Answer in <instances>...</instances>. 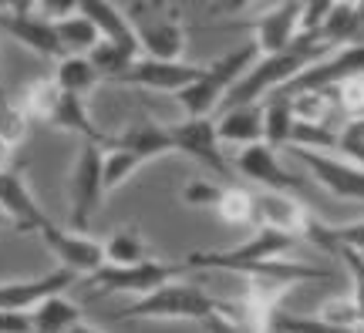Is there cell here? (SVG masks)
Masks as SVG:
<instances>
[{
  "instance_id": "cell-1",
  "label": "cell",
  "mask_w": 364,
  "mask_h": 333,
  "mask_svg": "<svg viewBox=\"0 0 364 333\" xmlns=\"http://www.w3.org/2000/svg\"><path fill=\"white\" fill-rule=\"evenodd\" d=\"M331 51H334V44H327V40L321 38V31H304L290 48H284V51H277V54H263L260 61H253L247 75L240 77L233 84V91L226 94L223 104L263 102L267 94L280 91L287 81H294L304 67H311L314 61H321V58Z\"/></svg>"
},
{
  "instance_id": "cell-2",
  "label": "cell",
  "mask_w": 364,
  "mask_h": 333,
  "mask_svg": "<svg viewBox=\"0 0 364 333\" xmlns=\"http://www.w3.org/2000/svg\"><path fill=\"white\" fill-rule=\"evenodd\" d=\"M226 300L223 296H209L206 290H199L193 283L169 280L156 286L152 293L135 296L129 307H122L115 313V320H145V323H159V320H193V323H206L213 317H226Z\"/></svg>"
},
{
  "instance_id": "cell-3",
  "label": "cell",
  "mask_w": 364,
  "mask_h": 333,
  "mask_svg": "<svg viewBox=\"0 0 364 333\" xmlns=\"http://www.w3.org/2000/svg\"><path fill=\"white\" fill-rule=\"evenodd\" d=\"M300 246V236L270 226H257L243 243L230 249H196L186 256V266L193 269H223V273H240V276H257L267 263L284 259Z\"/></svg>"
},
{
  "instance_id": "cell-4",
  "label": "cell",
  "mask_w": 364,
  "mask_h": 333,
  "mask_svg": "<svg viewBox=\"0 0 364 333\" xmlns=\"http://www.w3.org/2000/svg\"><path fill=\"white\" fill-rule=\"evenodd\" d=\"M260 58V48L247 40V44H240L233 51L220 54L216 61H209L203 65L199 77H196L193 84H186L182 91H176L172 98L182 104V111L186 115H213L223 102H226V94L233 91V84L240 77L250 71V65Z\"/></svg>"
},
{
  "instance_id": "cell-5",
  "label": "cell",
  "mask_w": 364,
  "mask_h": 333,
  "mask_svg": "<svg viewBox=\"0 0 364 333\" xmlns=\"http://www.w3.org/2000/svg\"><path fill=\"white\" fill-rule=\"evenodd\" d=\"M17 104L27 111L31 121H41L48 129L58 131H71V135H81L85 141H98L102 145V131L95 129L88 108H85V98L81 94H71V91H61L54 84V77H38L31 81L27 88H21V98Z\"/></svg>"
},
{
  "instance_id": "cell-6",
  "label": "cell",
  "mask_w": 364,
  "mask_h": 333,
  "mask_svg": "<svg viewBox=\"0 0 364 333\" xmlns=\"http://www.w3.org/2000/svg\"><path fill=\"white\" fill-rule=\"evenodd\" d=\"M129 24L149 58H182L186 51V17L172 0H135Z\"/></svg>"
},
{
  "instance_id": "cell-7",
  "label": "cell",
  "mask_w": 364,
  "mask_h": 333,
  "mask_svg": "<svg viewBox=\"0 0 364 333\" xmlns=\"http://www.w3.org/2000/svg\"><path fill=\"white\" fill-rule=\"evenodd\" d=\"M105 165L102 145L98 141H81L78 155L68 172V226L88 232V222L95 209L105 202Z\"/></svg>"
},
{
  "instance_id": "cell-8",
  "label": "cell",
  "mask_w": 364,
  "mask_h": 333,
  "mask_svg": "<svg viewBox=\"0 0 364 333\" xmlns=\"http://www.w3.org/2000/svg\"><path fill=\"white\" fill-rule=\"evenodd\" d=\"M172 135V148L186 158L199 162L203 168H209V175L230 182L233 179V168L223 155V141L216 135V118L213 115H186L182 121L169 125Z\"/></svg>"
},
{
  "instance_id": "cell-9",
  "label": "cell",
  "mask_w": 364,
  "mask_h": 333,
  "mask_svg": "<svg viewBox=\"0 0 364 333\" xmlns=\"http://www.w3.org/2000/svg\"><path fill=\"white\" fill-rule=\"evenodd\" d=\"M186 266L179 263H162V259H142V263H129V266H118V263H102L98 269L88 273V283L98 286L105 293H129V296H145L152 293L156 286L169 280H179V273Z\"/></svg>"
},
{
  "instance_id": "cell-10",
  "label": "cell",
  "mask_w": 364,
  "mask_h": 333,
  "mask_svg": "<svg viewBox=\"0 0 364 333\" xmlns=\"http://www.w3.org/2000/svg\"><path fill=\"white\" fill-rule=\"evenodd\" d=\"M364 75V40L354 44H341L331 54H324L321 61H314L311 67H304L294 81H287L284 94H300V91H331L351 81V77Z\"/></svg>"
},
{
  "instance_id": "cell-11",
  "label": "cell",
  "mask_w": 364,
  "mask_h": 333,
  "mask_svg": "<svg viewBox=\"0 0 364 333\" xmlns=\"http://www.w3.org/2000/svg\"><path fill=\"white\" fill-rule=\"evenodd\" d=\"M290 152L311 168L314 182H321L334 199L364 202V165H358L351 158H338L334 152H324V148H297L294 145Z\"/></svg>"
},
{
  "instance_id": "cell-12",
  "label": "cell",
  "mask_w": 364,
  "mask_h": 333,
  "mask_svg": "<svg viewBox=\"0 0 364 333\" xmlns=\"http://www.w3.org/2000/svg\"><path fill=\"white\" fill-rule=\"evenodd\" d=\"M203 65H189L182 58H149V54H139L135 65L118 77L115 84H125V88H145V91H166V94H176L186 84H193L199 77Z\"/></svg>"
},
{
  "instance_id": "cell-13",
  "label": "cell",
  "mask_w": 364,
  "mask_h": 333,
  "mask_svg": "<svg viewBox=\"0 0 364 333\" xmlns=\"http://www.w3.org/2000/svg\"><path fill=\"white\" fill-rule=\"evenodd\" d=\"M38 236L44 239V246L51 249L54 256L61 259V266L75 269V273H85V276H88L91 269H98L105 263L102 239H95V236L75 229V226H68V222L61 226V222L48 219L38 229Z\"/></svg>"
},
{
  "instance_id": "cell-14",
  "label": "cell",
  "mask_w": 364,
  "mask_h": 333,
  "mask_svg": "<svg viewBox=\"0 0 364 333\" xmlns=\"http://www.w3.org/2000/svg\"><path fill=\"white\" fill-rule=\"evenodd\" d=\"M0 212L7 216L11 229H17V232H34V236H38V229L48 222L44 209H41L34 192H31L24 165L0 168Z\"/></svg>"
},
{
  "instance_id": "cell-15",
  "label": "cell",
  "mask_w": 364,
  "mask_h": 333,
  "mask_svg": "<svg viewBox=\"0 0 364 333\" xmlns=\"http://www.w3.org/2000/svg\"><path fill=\"white\" fill-rule=\"evenodd\" d=\"M236 168H240L250 182H257L263 189H273V192H290V195L311 192V185L304 179H297V175L277 158V148H270L267 141H253L247 148H240Z\"/></svg>"
},
{
  "instance_id": "cell-16",
  "label": "cell",
  "mask_w": 364,
  "mask_h": 333,
  "mask_svg": "<svg viewBox=\"0 0 364 333\" xmlns=\"http://www.w3.org/2000/svg\"><path fill=\"white\" fill-rule=\"evenodd\" d=\"M0 31L7 34V38L21 40L24 48L44 58V61H61L65 58V48H61V40H58V27H54L51 17H44V13L34 7V11H7L0 13Z\"/></svg>"
},
{
  "instance_id": "cell-17",
  "label": "cell",
  "mask_w": 364,
  "mask_h": 333,
  "mask_svg": "<svg viewBox=\"0 0 364 333\" xmlns=\"http://www.w3.org/2000/svg\"><path fill=\"white\" fill-rule=\"evenodd\" d=\"M81 273L75 269H51V273H41V276H27V280H4L0 283V310H31L38 307L41 300H48L54 293H68Z\"/></svg>"
},
{
  "instance_id": "cell-18",
  "label": "cell",
  "mask_w": 364,
  "mask_h": 333,
  "mask_svg": "<svg viewBox=\"0 0 364 333\" xmlns=\"http://www.w3.org/2000/svg\"><path fill=\"white\" fill-rule=\"evenodd\" d=\"M250 31H253V44L260 48V54H277L290 48L304 34L300 0H280L277 7L263 11L257 21H250Z\"/></svg>"
},
{
  "instance_id": "cell-19",
  "label": "cell",
  "mask_w": 364,
  "mask_h": 333,
  "mask_svg": "<svg viewBox=\"0 0 364 333\" xmlns=\"http://www.w3.org/2000/svg\"><path fill=\"white\" fill-rule=\"evenodd\" d=\"M307 222H311V209L300 202V195L273 192V189L253 192V229L257 226H270V229L294 232V236L304 239Z\"/></svg>"
},
{
  "instance_id": "cell-20",
  "label": "cell",
  "mask_w": 364,
  "mask_h": 333,
  "mask_svg": "<svg viewBox=\"0 0 364 333\" xmlns=\"http://www.w3.org/2000/svg\"><path fill=\"white\" fill-rule=\"evenodd\" d=\"M102 145H122L142 158L145 165L156 162V158H166V155H176L172 148V135L169 125H159V121H135V125H125L115 135H105Z\"/></svg>"
},
{
  "instance_id": "cell-21",
  "label": "cell",
  "mask_w": 364,
  "mask_h": 333,
  "mask_svg": "<svg viewBox=\"0 0 364 333\" xmlns=\"http://www.w3.org/2000/svg\"><path fill=\"white\" fill-rule=\"evenodd\" d=\"M216 135L223 145H240V148L263 141V102L223 104V115L216 118Z\"/></svg>"
},
{
  "instance_id": "cell-22",
  "label": "cell",
  "mask_w": 364,
  "mask_h": 333,
  "mask_svg": "<svg viewBox=\"0 0 364 333\" xmlns=\"http://www.w3.org/2000/svg\"><path fill=\"white\" fill-rule=\"evenodd\" d=\"M304 239H311L314 246H321V249H327V253H338V249L364 253V219H354V222L338 226V222H324V219L311 216Z\"/></svg>"
},
{
  "instance_id": "cell-23",
  "label": "cell",
  "mask_w": 364,
  "mask_h": 333,
  "mask_svg": "<svg viewBox=\"0 0 364 333\" xmlns=\"http://www.w3.org/2000/svg\"><path fill=\"white\" fill-rule=\"evenodd\" d=\"M317 31L334 48L354 44L364 34V0H338V7L327 13V21Z\"/></svg>"
},
{
  "instance_id": "cell-24",
  "label": "cell",
  "mask_w": 364,
  "mask_h": 333,
  "mask_svg": "<svg viewBox=\"0 0 364 333\" xmlns=\"http://www.w3.org/2000/svg\"><path fill=\"white\" fill-rule=\"evenodd\" d=\"M91 24L98 27V34L105 40H118V44H139L135 40V31L129 24V13L118 11L115 0H81L78 7Z\"/></svg>"
},
{
  "instance_id": "cell-25",
  "label": "cell",
  "mask_w": 364,
  "mask_h": 333,
  "mask_svg": "<svg viewBox=\"0 0 364 333\" xmlns=\"http://www.w3.org/2000/svg\"><path fill=\"white\" fill-rule=\"evenodd\" d=\"M294 125H297V115H294L290 94H284V91L267 94V98H263V141H267L270 148L290 145Z\"/></svg>"
},
{
  "instance_id": "cell-26",
  "label": "cell",
  "mask_w": 364,
  "mask_h": 333,
  "mask_svg": "<svg viewBox=\"0 0 364 333\" xmlns=\"http://www.w3.org/2000/svg\"><path fill=\"white\" fill-rule=\"evenodd\" d=\"M81 320V303L68 300V293H54L31 310L34 333H68Z\"/></svg>"
},
{
  "instance_id": "cell-27",
  "label": "cell",
  "mask_w": 364,
  "mask_h": 333,
  "mask_svg": "<svg viewBox=\"0 0 364 333\" xmlns=\"http://www.w3.org/2000/svg\"><path fill=\"white\" fill-rule=\"evenodd\" d=\"M98 81H105V77L98 75V67L91 65L88 54H65L61 61H54V84L61 91L88 98L91 91L98 88Z\"/></svg>"
},
{
  "instance_id": "cell-28",
  "label": "cell",
  "mask_w": 364,
  "mask_h": 333,
  "mask_svg": "<svg viewBox=\"0 0 364 333\" xmlns=\"http://www.w3.org/2000/svg\"><path fill=\"white\" fill-rule=\"evenodd\" d=\"M139 54H142L139 44H118V40H105L102 38L88 51V58H91V65L98 67V75H102L105 81H118V77L135 65Z\"/></svg>"
},
{
  "instance_id": "cell-29",
  "label": "cell",
  "mask_w": 364,
  "mask_h": 333,
  "mask_svg": "<svg viewBox=\"0 0 364 333\" xmlns=\"http://www.w3.org/2000/svg\"><path fill=\"white\" fill-rule=\"evenodd\" d=\"M105 246V263H118V266H129V263H142L152 259V246L135 226H122L115 229L108 239H102Z\"/></svg>"
},
{
  "instance_id": "cell-30",
  "label": "cell",
  "mask_w": 364,
  "mask_h": 333,
  "mask_svg": "<svg viewBox=\"0 0 364 333\" xmlns=\"http://www.w3.org/2000/svg\"><path fill=\"white\" fill-rule=\"evenodd\" d=\"M54 27H58V40H61V48H65V54H88L98 40H102V34H98V27L91 24L85 13H71V17H61V21H54Z\"/></svg>"
},
{
  "instance_id": "cell-31",
  "label": "cell",
  "mask_w": 364,
  "mask_h": 333,
  "mask_svg": "<svg viewBox=\"0 0 364 333\" xmlns=\"http://www.w3.org/2000/svg\"><path fill=\"white\" fill-rule=\"evenodd\" d=\"M102 165H105V192H115L145 165L142 158L122 145H102Z\"/></svg>"
},
{
  "instance_id": "cell-32",
  "label": "cell",
  "mask_w": 364,
  "mask_h": 333,
  "mask_svg": "<svg viewBox=\"0 0 364 333\" xmlns=\"http://www.w3.org/2000/svg\"><path fill=\"white\" fill-rule=\"evenodd\" d=\"M216 212L233 229H253V192L243 185H226Z\"/></svg>"
},
{
  "instance_id": "cell-33",
  "label": "cell",
  "mask_w": 364,
  "mask_h": 333,
  "mask_svg": "<svg viewBox=\"0 0 364 333\" xmlns=\"http://www.w3.org/2000/svg\"><path fill=\"white\" fill-rule=\"evenodd\" d=\"M223 192H226V182L223 179H203V175H196V179H189L186 185H182V205H189V209H216L223 199Z\"/></svg>"
},
{
  "instance_id": "cell-34",
  "label": "cell",
  "mask_w": 364,
  "mask_h": 333,
  "mask_svg": "<svg viewBox=\"0 0 364 333\" xmlns=\"http://www.w3.org/2000/svg\"><path fill=\"white\" fill-rule=\"evenodd\" d=\"M334 102H338V108L351 118V121L354 118H364V75L338 84V88H334Z\"/></svg>"
},
{
  "instance_id": "cell-35",
  "label": "cell",
  "mask_w": 364,
  "mask_h": 333,
  "mask_svg": "<svg viewBox=\"0 0 364 333\" xmlns=\"http://www.w3.org/2000/svg\"><path fill=\"white\" fill-rule=\"evenodd\" d=\"M334 7H338V0H300V11H304V31H317Z\"/></svg>"
},
{
  "instance_id": "cell-36",
  "label": "cell",
  "mask_w": 364,
  "mask_h": 333,
  "mask_svg": "<svg viewBox=\"0 0 364 333\" xmlns=\"http://www.w3.org/2000/svg\"><path fill=\"white\" fill-rule=\"evenodd\" d=\"M0 333H34L31 313H24V310H0Z\"/></svg>"
},
{
  "instance_id": "cell-37",
  "label": "cell",
  "mask_w": 364,
  "mask_h": 333,
  "mask_svg": "<svg viewBox=\"0 0 364 333\" xmlns=\"http://www.w3.org/2000/svg\"><path fill=\"white\" fill-rule=\"evenodd\" d=\"M81 0H38V11L44 17H51V21H61V17H71V13H78Z\"/></svg>"
},
{
  "instance_id": "cell-38",
  "label": "cell",
  "mask_w": 364,
  "mask_h": 333,
  "mask_svg": "<svg viewBox=\"0 0 364 333\" xmlns=\"http://www.w3.org/2000/svg\"><path fill=\"white\" fill-rule=\"evenodd\" d=\"M253 4V0H213L209 4V13L213 17H236V13H243Z\"/></svg>"
},
{
  "instance_id": "cell-39",
  "label": "cell",
  "mask_w": 364,
  "mask_h": 333,
  "mask_svg": "<svg viewBox=\"0 0 364 333\" xmlns=\"http://www.w3.org/2000/svg\"><path fill=\"white\" fill-rule=\"evenodd\" d=\"M38 7V0H0V13L7 11H34Z\"/></svg>"
},
{
  "instance_id": "cell-40",
  "label": "cell",
  "mask_w": 364,
  "mask_h": 333,
  "mask_svg": "<svg viewBox=\"0 0 364 333\" xmlns=\"http://www.w3.org/2000/svg\"><path fill=\"white\" fill-rule=\"evenodd\" d=\"M11 155H14V148H11V145H7L4 138H0V168L11 165Z\"/></svg>"
},
{
  "instance_id": "cell-41",
  "label": "cell",
  "mask_w": 364,
  "mask_h": 333,
  "mask_svg": "<svg viewBox=\"0 0 364 333\" xmlns=\"http://www.w3.org/2000/svg\"><path fill=\"white\" fill-rule=\"evenodd\" d=\"M68 333H105V330H98V327H91V323L78 320V323H75V327H71V330H68Z\"/></svg>"
},
{
  "instance_id": "cell-42",
  "label": "cell",
  "mask_w": 364,
  "mask_h": 333,
  "mask_svg": "<svg viewBox=\"0 0 364 333\" xmlns=\"http://www.w3.org/2000/svg\"><path fill=\"white\" fill-rule=\"evenodd\" d=\"M4 226H11V222H7V216H4V212H0V229H4Z\"/></svg>"
},
{
  "instance_id": "cell-43",
  "label": "cell",
  "mask_w": 364,
  "mask_h": 333,
  "mask_svg": "<svg viewBox=\"0 0 364 333\" xmlns=\"http://www.w3.org/2000/svg\"><path fill=\"white\" fill-rule=\"evenodd\" d=\"M4 98H7V91H4V81H0V102H4Z\"/></svg>"
}]
</instances>
